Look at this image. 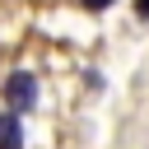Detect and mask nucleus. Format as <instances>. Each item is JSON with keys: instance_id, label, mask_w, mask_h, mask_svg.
<instances>
[{"instance_id": "1", "label": "nucleus", "mask_w": 149, "mask_h": 149, "mask_svg": "<svg viewBox=\"0 0 149 149\" xmlns=\"http://www.w3.org/2000/svg\"><path fill=\"white\" fill-rule=\"evenodd\" d=\"M5 102H9V112H33V102H37V79H33L28 70H14V74L5 79Z\"/></svg>"}, {"instance_id": "2", "label": "nucleus", "mask_w": 149, "mask_h": 149, "mask_svg": "<svg viewBox=\"0 0 149 149\" xmlns=\"http://www.w3.org/2000/svg\"><path fill=\"white\" fill-rule=\"evenodd\" d=\"M23 130H19V112H0V149H19Z\"/></svg>"}, {"instance_id": "3", "label": "nucleus", "mask_w": 149, "mask_h": 149, "mask_svg": "<svg viewBox=\"0 0 149 149\" xmlns=\"http://www.w3.org/2000/svg\"><path fill=\"white\" fill-rule=\"evenodd\" d=\"M79 5H84V9H98V14H102V9L112 5V0H79Z\"/></svg>"}, {"instance_id": "4", "label": "nucleus", "mask_w": 149, "mask_h": 149, "mask_svg": "<svg viewBox=\"0 0 149 149\" xmlns=\"http://www.w3.org/2000/svg\"><path fill=\"white\" fill-rule=\"evenodd\" d=\"M135 9H140V19H149V0H135Z\"/></svg>"}]
</instances>
